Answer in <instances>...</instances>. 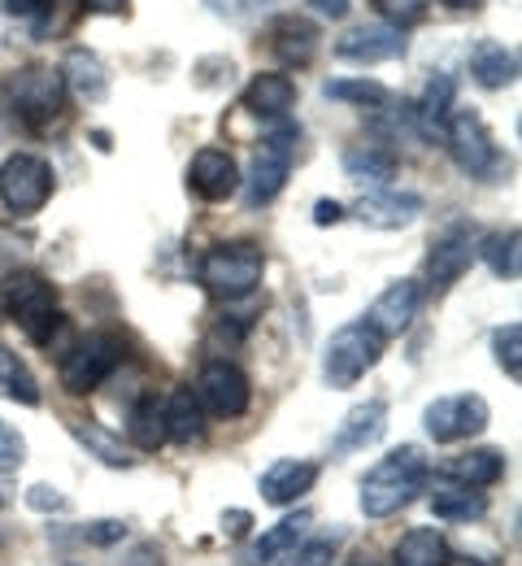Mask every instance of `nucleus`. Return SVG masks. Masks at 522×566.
Returning <instances> with one entry per match:
<instances>
[{
	"instance_id": "nucleus-1",
	"label": "nucleus",
	"mask_w": 522,
	"mask_h": 566,
	"mask_svg": "<svg viewBox=\"0 0 522 566\" xmlns=\"http://www.w3.org/2000/svg\"><path fill=\"white\" fill-rule=\"evenodd\" d=\"M0 314L9 323H18L49 357L66 354V336H71V318L57 310V287L44 280L40 271H13L0 283Z\"/></svg>"
},
{
	"instance_id": "nucleus-2",
	"label": "nucleus",
	"mask_w": 522,
	"mask_h": 566,
	"mask_svg": "<svg viewBox=\"0 0 522 566\" xmlns=\"http://www.w3.org/2000/svg\"><path fill=\"white\" fill-rule=\"evenodd\" d=\"M427 480H432V462H427V453L418 449V444H401V449H392L387 458H379L371 471L362 475V514L366 518H392V514H401L414 496L427 489Z\"/></svg>"
},
{
	"instance_id": "nucleus-3",
	"label": "nucleus",
	"mask_w": 522,
	"mask_h": 566,
	"mask_svg": "<svg viewBox=\"0 0 522 566\" xmlns=\"http://www.w3.org/2000/svg\"><path fill=\"white\" fill-rule=\"evenodd\" d=\"M266 275V253L253 240H223L201 258V283L219 301H244Z\"/></svg>"
},
{
	"instance_id": "nucleus-4",
	"label": "nucleus",
	"mask_w": 522,
	"mask_h": 566,
	"mask_svg": "<svg viewBox=\"0 0 522 566\" xmlns=\"http://www.w3.org/2000/svg\"><path fill=\"white\" fill-rule=\"evenodd\" d=\"M383 345H387V340L374 332L366 318L344 323V327L327 340V349H322V379H327V388H353L366 370L379 366Z\"/></svg>"
},
{
	"instance_id": "nucleus-5",
	"label": "nucleus",
	"mask_w": 522,
	"mask_h": 566,
	"mask_svg": "<svg viewBox=\"0 0 522 566\" xmlns=\"http://www.w3.org/2000/svg\"><path fill=\"white\" fill-rule=\"evenodd\" d=\"M440 136H445V144H448V157H452L470 179H497V175H501L505 157H501V148H497L492 127H488L475 109H452Z\"/></svg>"
},
{
	"instance_id": "nucleus-6",
	"label": "nucleus",
	"mask_w": 522,
	"mask_h": 566,
	"mask_svg": "<svg viewBox=\"0 0 522 566\" xmlns=\"http://www.w3.org/2000/svg\"><path fill=\"white\" fill-rule=\"evenodd\" d=\"M122 340L114 332H87L83 340H75L66 354H62V388L71 397H87L96 392L122 361Z\"/></svg>"
},
{
	"instance_id": "nucleus-7",
	"label": "nucleus",
	"mask_w": 522,
	"mask_h": 566,
	"mask_svg": "<svg viewBox=\"0 0 522 566\" xmlns=\"http://www.w3.org/2000/svg\"><path fill=\"white\" fill-rule=\"evenodd\" d=\"M292 153H297V127H288V123L275 127V132L262 140L248 179H239L248 210H262V206H270V201L284 192V184H288V175H292Z\"/></svg>"
},
{
	"instance_id": "nucleus-8",
	"label": "nucleus",
	"mask_w": 522,
	"mask_h": 566,
	"mask_svg": "<svg viewBox=\"0 0 522 566\" xmlns=\"http://www.w3.org/2000/svg\"><path fill=\"white\" fill-rule=\"evenodd\" d=\"M53 197V166L35 153H9L0 161V206L9 213H40Z\"/></svg>"
},
{
	"instance_id": "nucleus-9",
	"label": "nucleus",
	"mask_w": 522,
	"mask_h": 566,
	"mask_svg": "<svg viewBox=\"0 0 522 566\" xmlns=\"http://www.w3.org/2000/svg\"><path fill=\"white\" fill-rule=\"evenodd\" d=\"M492 423V406L479 397V392H452V397H436L427 410H423V427L436 444H457V440H470L479 431H488Z\"/></svg>"
},
{
	"instance_id": "nucleus-10",
	"label": "nucleus",
	"mask_w": 522,
	"mask_h": 566,
	"mask_svg": "<svg viewBox=\"0 0 522 566\" xmlns=\"http://www.w3.org/2000/svg\"><path fill=\"white\" fill-rule=\"evenodd\" d=\"M13 109L31 123V127H44V123H53L57 114H62V105H66V78L62 71H53V66H31V71H22L13 78Z\"/></svg>"
},
{
	"instance_id": "nucleus-11",
	"label": "nucleus",
	"mask_w": 522,
	"mask_h": 566,
	"mask_svg": "<svg viewBox=\"0 0 522 566\" xmlns=\"http://www.w3.org/2000/svg\"><path fill=\"white\" fill-rule=\"evenodd\" d=\"M192 392H196L201 410H210L219 419H239L248 410V401H253V384L235 361H210Z\"/></svg>"
},
{
	"instance_id": "nucleus-12",
	"label": "nucleus",
	"mask_w": 522,
	"mask_h": 566,
	"mask_svg": "<svg viewBox=\"0 0 522 566\" xmlns=\"http://www.w3.org/2000/svg\"><path fill=\"white\" fill-rule=\"evenodd\" d=\"M418 305H423V287L418 280H392L366 310V323L383 340H396L414 318H418Z\"/></svg>"
},
{
	"instance_id": "nucleus-13",
	"label": "nucleus",
	"mask_w": 522,
	"mask_h": 566,
	"mask_svg": "<svg viewBox=\"0 0 522 566\" xmlns=\"http://www.w3.org/2000/svg\"><path fill=\"white\" fill-rule=\"evenodd\" d=\"M405 53V35L387 22H362V27H349L340 40H335V57L344 62H362V66H379V62H392Z\"/></svg>"
},
{
	"instance_id": "nucleus-14",
	"label": "nucleus",
	"mask_w": 522,
	"mask_h": 566,
	"mask_svg": "<svg viewBox=\"0 0 522 566\" xmlns=\"http://www.w3.org/2000/svg\"><path fill=\"white\" fill-rule=\"evenodd\" d=\"M239 166H235V157L226 153V148H201L196 157H192V166H188V188L201 197V201H231L235 192H239Z\"/></svg>"
},
{
	"instance_id": "nucleus-15",
	"label": "nucleus",
	"mask_w": 522,
	"mask_h": 566,
	"mask_svg": "<svg viewBox=\"0 0 522 566\" xmlns=\"http://www.w3.org/2000/svg\"><path fill=\"white\" fill-rule=\"evenodd\" d=\"M383 431H387V401H362V406H353L340 427H335V440H331V453L335 458H349V453H366L371 444L383 440Z\"/></svg>"
},
{
	"instance_id": "nucleus-16",
	"label": "nucleus",
	"mask_w": 522,
	"mask_h": 566,
	"mask_svg": "<svg viewBox=\"0 0 522 566\" xmlns=\"http://www.w3.org/2000/svg\"><path fill=\"white\" fill-rule=\"evenodd\" d=\"M318 484V462H305V458H279L262 471V501L266 505H297L300 496Z\"/></svg>"
},
{
	"instance_id": "nucleus-17",
	"label": "nucleus",
	"mask_w": 522,
	"mask_h": 566,
	"mask_svg": "<svg viewBox=\"0 0 522 566\" xmlns=\"http://www.w3.org/2000/svg\"><path fill=\"white\" fill-rule=\"evenodd\" d=\"M423 213L418 192H396V188H374L358 201V218L374 231H401Z\"/></svg>"
},
{
	"instance_id": "nucleus-18",
	"label": "nucleus",
	"mask_w": 522,
	"mask_h": 566,
	"mask_svg": "<svg viewBox=\"0 0 522 566\" xmlns=\"http://www.w3.org/2000/svg\"><path fill=\"white\" fill-rule=\"evenodd\" d=\"M318 44H322V31H318V22H309V18H300V13H284V18H275V27H270V49H275V57L284 62V66H309L313 57H318Z\"/></svg>"
},
{
	"instance_id": "nucleus-19",
	"label": "nucleus",
	"mask_w": 522,
	"mask_h": 566,
	"mask_svg": "<svg viewBox=\"0 0 522 566\" xmlns=\"http://www.w3.org/2000/svg\"><path fill=\"white\" fill-rule=\"evenodd\" d=\"M470 262H475V240H470L466 227H452V231H445L432 244V253H427V283L432 287H452V283L470 271Z\"/></svg>"
},
{
	"instance_id": "nucleus-20",
	"label": "nucleus",
	"mask_w": 522,
	"mask_h": 566,
	"mask_svg": "<svg viewBox=\"0 0 522 566\" xmlns=\"http://www.w3.org/2000/svg\"><path fill=\"white\" fill-rule=\"evenodd\" d=\"M239 105L257 118H288V109L297 105V83L279 71L253 74L248 87L239 92Z\"/></svg>"
},
{
	"instance_id": "nucleus-21",
	"label": "nucleus",
	"mask_w": 522,
	"mask_h": 566,
	"mask_svg": "<svg viewBox=\"0 0 522 566\" xmlns=\"http://www.w3.org/2000/svg\"><path fill=\"white\" fill-rule=\"evenodd\" d=\"M445 480L483 493V489H492V484L505 480V453H501V449H470V453H457V458H448Z\"/></svg>"
},
{
	"instance_id": "nucleus-22",
	"label": "nucleus",
	"mask_w": 522,
	"mask_h": 566,
	"mask_svg": "<svg viewBox=\"0 0 522 566\" xmlns=\"http://www.w3.org/2000/svg\"><path fill=\"white\" fill-rule=\"evenodd\" d=\"M392 566H452L445 532L440 527H409L392 545Z\"/></svg>"
},
{
	"instance_id": "nucleus-23",
	"label": "nucleus",
	"mask_w": 522,
	"mask_h": 566,
	"mask_svg": "<svg viewBox=\"0 0 522 566\" xmlns=\"http://www.w3.org/2000/svg\"><path fill=\"white\" fill-rule=\"evenodd\" d=\"M396 170H401V161H396V153L392 148H383V144H353L349 153H344V175L353 179V184H371V188H387L392 179H396Z\"/></svg>"
},
{
	"instance_id": "nucleus-24",
	"label": "nucleus",
	"mask_w": 522,
	"mask_h": 566,
	"mask_svg": "<svg viewBox=\"0 0 522 566\" xmlns=\"http://www.w3.org/2000/svg\"><path fill=\"white\" fill-rule=\"evenodd\" d=\"M470 74H475L479 87L501 92V87H510L519 78V57L501 40H479L475 53H470Z\"/></svg>"
},
{
	"instance_id": "nucleus-25",
	"label": "nucleus",
	"mask_w": 522,
	"mask_h": 566,
	"mask_svg": "<svg viewBox=\"0 0 522 566\" xmlns=\"http://www.w3.org/2000/svg\"><path fill=\"white\" fill-rule=\"evenodd\" d=\"M305 527H309V514H305V510H300V514H288V518H279V523H275L270 532H262V541L253 545V563L257 566L292 563V554H297Z\"/></svg>"
},
{
	"instance_id": "nucleus-26",
	"label": "nucleus",
	"mask_w": 522,
	"mask_h": 566,
	"mask_svg": "<svg viewBox=\"0 0 522 566\" xmlns=\"http://www.w3.org/2000/svg\"><path fill=\"white\" fill-rule=\"evenodd\" d=\"M62 78H66V87L75 92L78 101H105L109 96V74H105V62L96 57V53H87V49H71L66 53V66H62Z\"/></svg>"
},
{
	"instance_id": "nucleus-27",
	"label": "nucleus",
	"mask_w": 522,
	"mask_h": 566,
	"mask_svg": "<svg viewBox=\"0 0 522 566\" xmlns=\"http://www.w3.org/2000/svg\"><path fill=\"white\" fill-rule=\"evenodd\" d=\"M161 410H166V440L192 444V440L205 436V410H201V401H196L192 388H174Z\"/></svg>"
},
{
	"instance_id": "nucleus-28",
	"label": "nucleus",
	"mask_w": 522,
	"mask_h": 566,
	"mask_svg": "<svg viewBox=\"0 0 522 566\" xmlns=\"http://www.w3.org/2000/svg\"><path fill=\"white\" fill-rule=\"evenodd\" d=\"M432 514L445 518V523H470V518H483L488 514V496L479 493V489H466V484L445 480L432 493Z\"/></svg>"
},
{
	"instance_id": "nucleus-29",
	"label": "nucleus",
	"mask_w": 522,
	"mask_h": 566,
	"mask_svg": "<svg viewBox=\"0 0 522 566\" xmlns=\"http://www.w3.org/2000/svg\"><path fill=\"white\" fill-rule=\"evenodd\" d=\"M0 397L13 406H40V379L9 345H0Z\"/></svg>"
},
{
	"instance_id": "nucleus-30",
	"label": "nucleus",
	"mask_w": 522,
	"mask_h": 566,
	"mask_svg": "<svg viewBox=\"0 0 522 566\" xmlns=\"http://www.w3.org/2000/svg\"><path fill=\"white\" fill-rule=\"evenodd\" d=\"M127 436H131V444H136L140 453H157V449L166 444V410H161L157 397H140V401L131 406V415H127Z\"/></svg>"
},
{
	"instance_id": "nucleus-31",
	"label": "nucleus",
	"mask_w": 522,
	"mask_h": 566,
	"mask_svg": "<svg viewBox=\"0 0 522 566\" xmlns=\"http://www.w3.org/2000/svg\"><path fill=\"white\" fill-rule=\"evenodd\" d=\"M519 244H522L519 227L492 231V235H483V240L475 244V258H483L497 280H519Z\"/></svg>"
},
{
	"instance_id": "nucleus-32",
	"label": "nucleus",
	"mask_w": 522,
	"mask_h": 566,
	"mask_svg": "<svg viewBox=\"0 0 522 566\" xmlns=\"http://www.w3.org/2000/svg\"><path fill=\"white\" fill-rule=\"evenodd\" d=\"M452 78L448 74H436L432 83H427V92H423V101L414 105V118L423 123V132L427 136H436V132H445L448 114H452Z\"/></svg>"
},
{
	"instance_id": "nucleus-33",
	"label": "nucleus",
	"mask_w": 522,
	"mask_h": 566,
	"mask_svg": "<svg viewBox=\"0 0 522 566\" xmlns=\"http://www.w3.org/2000/svg\"><path fill=\"white\" fill-rule=\"evenodd\" d=\"M322 92L331 96V101H349V105H362V109H383L387 101H392V92L379 83V78H331V83H322Z\"/></svg>"
},
{
	"instance_id": "nucleus-34",
	"label": "nucleus",
	"mask_w": 522,
	"mask_h": 566,
	"mask_svg": "<svg viewBox=\"0 0 522 566\" xmlns=\"http://www.w3.org/2000/svg\"><path fill=\"white\" fill-rule=\"evenodd\" d=\"M71 431H75V440H83L105 467H131V462H136V458L122 449V440H114L100 423H71Z\"/></svg>"
},
{
	"instance_id": "nucleus-35",
	"label": "nucleus",
	"mask_w": 522,
	"mask_h": 566,
	"mask_svg": "<svg viewBox=\"0 0 522 566\" xmlns=\"http://www.w3.org/2000/svg\"><path fill=\"white\" fill-rule=\"evenodd\" d=\"M492 354H497V366L519 384L522 379V327L519 323H505L492 332Z\"/></svg>"
},
{
	"instance_id": "nucleus-36",
	"label": "nucleus",
	"mask_w": 522,
	"mask_h": 566,
	"mask_svg": "<svg viewBox=\"0 0 522 566\" xmlns=\"http://www.w3.org/2000/svg\"><path fill=\"white\" fill-rule=\"evenodd\" d=\"M374 9H379V18H383L387 27L405 31V27H418V22L427 18L432 0H374Z\"/></svg>"
},
{
	"instance_id": "nucleus-37",
	"label": "nucleus",
	"mask_w": 522,
	"mask_h": 566,
	"mask_svg": "<svg viewBox=\"0 0 522 566\" xmlns=\"http://www.w3.org/2000/svg\"><path fill=\"white\" fill-rule=\"evenodd\" d=\"M26 462V440L13 423L0 419V475H13Z\"/></svg>"
},
{
	"instance_id": "nucleus-38",
	"label": "nucleus",
	"mask_w": 522,
	"mask_h": 566,
	"mask_svg": "<svg viewBox=\"0 0 522 566\" xmlns=\"http://www.w3.org/2000/svg\"><path fill=\"white\" fill-rule=\"evenodd\" d=\"M78 541H87V545H118V541H127V523L122 518H96V523H87L83 532H78Z\"/></svg>"
},
{
	"instance_id": "nucleus-39",
	"label": "nucleus",
	"mask_w": 522,
	"mask_h": 566,
	"mask_svg": "<svg viewBox=\"0 0 522 566\" xmlns=\"http://www.w3.org/2000/svg\"><path fill=\"white\" fill-rule=\"evenodd\" d=\"M26 505L40 510V514H66L71 510V496L49 489V484H35V489H26Z\"/></svg>"
},
{
	"instance_id": "nucleus-40",
	"label": "nucleus",
	"mask_w": 522,
	"mask_h": 566,
	"mask_svg": "<svg viewBox=\"0 0 522 566\" xmlns=\"http://www.w3.org/2000/svg\"><path fill=\"white\" fill-rule=\"evenodd\" d=\"M335 563V541H309L292 554V566H331Z\"/></svg>"
},
{
	"instance_id": "nucleus-41",
	"label": "nucleus",
	"mask_w": 522,
	"mask_h": 566,
	"mask_svg": "<svg viewBox=\"0 0 522 566\" xmlns=\"http://www.w3.org/2000/svg\"><path fill=\"white\" fill-rule=\"evenodd\" d=\"M57 0H4V13L9 18H40V13H49Z\"/></svg>"
},
{
	"instance_id": "nucleus-42",
	"label": "nucleus",
	"mask_w": 522,
	"mask_h": 566,
	"mask_svg": "<svg viewBox=\"0 0 522 566\" xmlns=\"http://www.w3.org/2000/svg\"><path fill=\"white\" fill-rule=\"evenodd\" d=\"M248 527H253V514H248V510H226L223 514V532L231 536V541L248 536Z\"/></svg>"
},
{
	"instance_id": "nucleus-43",
	"label": "nucleus",
	"mask_w": 522,
	"mask_h": 566,
	"mask_svg": "<svg viewBox=\"0 0 522 566\" xmlns=\"http://www.w3.org/2000/svg\"><path fill=\"white\" fill-rule=\"evenodd\" d=\"M340 218H344V206H340V201H318V206H313V222H318V227H335Z\"/></svg>"
},
{
	"instance_id": "nucleus-44",
	"label": "nucleus",
	"mask_w": 522,
	"mask_h": 566,
	"mask_svg": "<svg viewBox=\"0 0 522 566\" xmlns=\"http://www.w3.org/2000/svg\"><path fill=\"white\" fill-rule=\"evenodd\" d=\"M305 4H313V13H322V18L340 22V18L349 13V4H353V0H305Z\"/></svg>"
},
{
	"instance_id": "nucleus-45",
	"label": "nucleus",
	"mask_w": 522,
	"mask_h": 566,
	"mask_svg": "<svg viewBox=\"0 0 522 566\" xmlns=\"http://www.w3.org/2000/svg\"><path fill=\"white\" fill-rule=\"evenodd\" d=\"M122 566H161V554H157L152 545H136V554H131Z\"/></svg>"
},
{
	"instance_id": "nucleus-46",
	"label": "nucleus",
	"mask_w": 522,
	"mask_h": 566,
	"mask_svg": "<svg viewBox=\"0 0 522 566\" xmlns=\"http://www.w3.org/2000/svg\"><path fill=\"white\" fill-rule=\"evenodd\" d=\"M83 9H87V13H122L127 0H83Z\"/></svg>"
},
{
	"instance_id": "nucleus-47",
	"label": "nucleus",
	"mask_w": 522,
	"mask_h": 566,
	"mask_svg": "<svg viewBox=\"0 0 522 566\" xmlns=\"http://www.w3.org/2000/svg\"><path fill=\"white\" fill-rule=\"evenodd\" d=\"M445 4H452V9H475L479 0H445Z\"/></svg>"
},
{
	"instance_id": "nucleus-48",
	"label": "nucleus",
	"mask_w": 522,
	"mask_h": 566,
	"mask_svg": "<svg viewBox=\"0 0 522 566\" xmlns=\"http://www.w3.org/2000/svg\"><path fill=\"white\" fill-rule=\"evenodd\" d=\"M461 566H479V563H461Z\"/></svg>"
}]
</instances>
